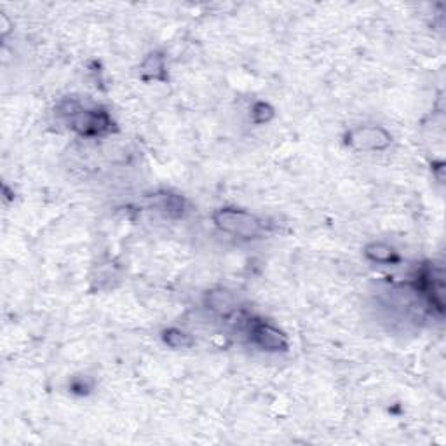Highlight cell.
<instances>
[{
	"label": "cell",
	"instance_id": "1",
	"mask_svg": "<svg viewBox=\"0 0 446 446\" xmlns=\"http://www.w3.org/2000/svg\"><path fill=\"white\" fill-rule=\"evenodd\" d=\"M213 223L218 230L235 237L251 239L262 234L263 225L260 218L246 209L220 208L213 213Z\"/></svg>",
	"mask_w": 446,
	"mask_h": 446
},
{
	"label": "cell",
	"instance_id": "2",
	"mask_svg": "<svg viewBox=\"0 0 446 446\" xmlns=\"http://www.w3.org/2000/svg\"><path fill=\"white\" fill-rule=\"evenodd\" d=\"M347 145L359 152H377L391 147L392 136L380 126H359L347 133Z\"/></svg>",
	"mask_w": 446,
	"mask_h": 446
},
{
	"label": "cell",
	"instance_id": "3",
	"mask_svg": "<svg viewBox=\"0 0 446 446\" xmlns=\"http://www.w3.org/2000/svg\"><path fill=\"white\" fill-rule=\"evenodd\" d=\"M72 128L82 136H100L112 129V119L103 110H82L72 119Z\"/></svg>",
	"mask_w": 446,
	"mask_h": 446
},
{
	"label": "cell",
	"instance_id": "4",
	"mask_svg": "<svg viewBox=\"0 0 446 446\" xmlns=\"http://www.w3.org/2000/svg\"><path fill=\"white\" fill-rule=\"evenodd\" d=\"M251 340L267 352H284L290 345L286 335L269 322H255L251 326Z\"/></svg>",
	"mask_w": 446,
	"mask_h": 446
},
{
	"label": "cell",
	"instance_id": "5",
	"mask_svg": "<svg viewBox=\"0 0 446 446\" xmlns=\"http://www.w3.org/2000/svg\"><path fill=\"white\" fill-rule=\"evenodd\" d=\"M206 307L213 311L218 315H228L235 311L237 304L230 291L223 290V288H216L206 293Z\"/></svg>",
	"mask_w": 446,
	"mask_h": 446
},
{
	"label": "cell",
	"instance_id": "6",
	"mask_svg": "<svg viewBox=\"0 0 446 446\" xmlns=\"http://www.w3.org/2000/svg\"><path fill=\"white\" fill-rule=\"evenodd\" d=\"M143 80H166V61L159 52H150L140 66Z\"/></svg>",
	"mask_w": 446,
	"mask_h": 446
},
{
	"label": "cell",
	"instance_id": "7",
	"mask_svg": "<svg viewBox=\"0 0 446 446\" xmlns=\"http://www.w3.org/2000/svg\"><path fill=\"white\" fill-rule=\"evenodd\" d=\"M364 256L375 263H396L399 260L398 251L385 242H370L364 248Z\"/></svg>",
	"mask_w": 446,
	"mask_h": 446
},
{
	"label": "cell",
	"instance_id": "8",
	"mask_svg": "<svg viewBox=\"0 0 446 446\" xmlns=\"http://www.w3.org/2000/svg\"><path fill=\"white\" fill-rule=\"evenodd\" d=\"M157 206L159 209H163L168 216H173V218H180L185 215V209H187V202L181 195L173 194V192H164L157 198Z\"/></svg>",
	"mask_w": 446,
	"mask_h": 446
},
{
	"label": "cell",
	"instance_id": "9",
	"mask_svg": "<svg viewBox=\"0 0 446 446\" xmlns=\"http://www.w3.org/2000/svg\"><path fill=\"white\" fill-rule=\"evenodd\" d=\"M163 340L171 349H188L194 345V339L180 328H168L163 332Z\"/></svg>",
	"mask_w": 446,
	"mask_h": 446
},
{
	"label": "cell",
	"instance_id": "10",
	"mask_svg": "<svg viewBox=\"0 0 446 446\" xmlns=\"http://www.w3.org/2000/svg\"><path fill=\"white\" fill-rule=\"evenodd\" d=\"M274 115H276V112H274V108L270 107L269 103H265V101H258V103L253 105L251 119L255 124H267V122L272 121Z\"/></svg>",
	"mask_w": 446,
	"mask_h": 446
},
{
	"label": "cell",
	"instance_id": "11",
	"mask_svg": "<svg viewBox=\"0 0 446 446\" xmlns=\"http://www.w3.org/2000/svg\"><path fill=\"white\" fill-rule=\"evenodd\" d=\"M58 112L61 115H65V117H70L73 119L75 115H79L80 112H82V107H80L79 101L75 100H65L61 105L58 107Z\"/></svg>",
	"mask_w": 446,
	"mask_h": 446
}]
</instances>
